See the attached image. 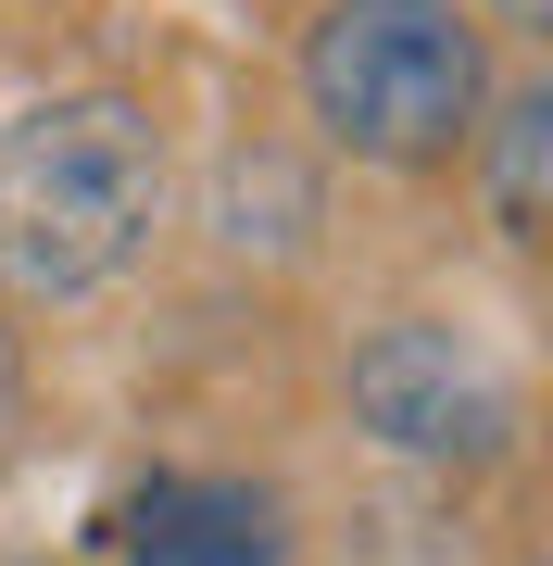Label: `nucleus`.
Instances as JSON below:
<instances>
[{
    "instance_id": "1",
    "label": "nucleus",
    "mask_w": 553,
    "mask_h": 566,
    "mask_svg": "<svg viewBox=\"0 0 553 566\" xmlns=\"http://www.w3.org/2000/svg\"><path fill=\"white\" fill-rule=\"evenodd\" d=\"M177 126L151 88L76 76L0 114V315L114 303L177 227Z\"/></svg>"
},
{
    "instance_id": "2",
    "label": "nucleus",
    "mask_w": 553,
    "mask_h": 566,
    "mask_svg": "<svg viewBox=\"0 0 553 566\" xmlns=\"http://www.w3.org/2000/svg\"><path fill=\"white\" fill-rule=\"evenodd\" d=\"M503 88L466 0H315L289 25V114L352 177H453Z\"/></svg>"
},
{
    "instance_id": "3",
    "label": "nucleus",
    "mask_w": 553,
    "mask_h": 566,
    "mask_svg": "<svg viewBox=\"0 0 553 566\" xmlns=\"http://www.w3.org/2000/svg\"><path fill=\"white\" fill-rule=\"evenodd\" d=\"M340 428L377 465H403V479L466 491V479H503L529 453V378H515V353L478 315L390 303L340 340Z\"/></svg>"
},
{
    "instance_id": "4",
    "label": "nucleus",
    "mask_w": 553,
    "mask_h": 566,
    "mask_svg": "<svg viewBox=\"0 0 553 566\" xmlns=\"http://www.w3.org/2000/svg\"><path fill=\"white\" fill-rule=\"evenodd\" d=\"M114 566H302V504L265 465H151L126 504H102Z\"/></svg>"
},
{
    "instance_id": "5",
    "label": "nucleus",
    "mask_w": 553,
    "mask_h": 566,
    "mask_svg": "<svg viewBox=\"0 0 553 566\" xmlns=\"http://www.w3.org/2000/svg\"><path fill=\"white\" fill-rule=\"evenodd\" d=\"M328 151L302 126H240L214 164H202V240L252 277H302L328 252Z\"/></svg>"
},
{
    "instance_id": "6",
    "label": "nucleus",
    "mask_w": 553,
    "mask_h": 566,
    "mask_svg": "<svg viewBox=\"0 0 553 566\" xmlns=\"http://www.w3.org/2000/svg\"><path fill=\"white\" fill-rule=\"evenodd\" d=\"M453 177L478 189V227L515 264H541V240H553V76L541 63H503V88H491V114H478Z\"/></svg>"
},
{
    "instance_id": "7",
    "label": "nucleus",
    "mask_w": 553,
    "mask_h": 566,
    "mask_svg": "<svg viewBox=\"0 0 553 566\" xmlns=\"http://www.w3.org/2000/svg\"><path fill=\"white\" fill-rule=\"evenodd\" d=\"M478 25H491V51L503 63H541V39H553V0H466Z\"/></svg>"
},
{
    "instance_id": "8",
    "label": "nucleus",
    "mask_w": 553,
    "mask_h": 566,
    "mask_svg": "<svg viewBox=\"0 0 553 566\" xmlns=\"http://www.w3.org/2000/svg\"><path fill=\"white\" fill-rule=\"evenodd\" d=\"M25 390H39V365H25V327L0 315V453H13V428H25Z\"/></svg>"
},
{
    "instance_id": "9",
    "label": "nucleus",
    "mask_w": 553,
    "mask_h": 566,
    "mask_svg": "<svg viewBox=\"0 0 553 566\" xmlns=\"http://www.w3.org/2000/svg\"><path fill=\"white\" fill-rule=\"evenodd\" d=\"M515 566H541V554H515Z\"/></svg>"
},
{
    "instance_id": "10",
    "label": "nucleus",
    "mask_w": 553,
    "mask_h": 566,
    "mask_svg": "<svg viewBox=\"0 0 553 566\" xmlns=\"http://www.w3.org/2000/svg\"><path fill=\"white\" fill-rule=\"evenodd\" d=\"M25 566H39V554H25Z\"/></svg>"
}]
</instances>
